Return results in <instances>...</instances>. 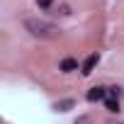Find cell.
Returning <instances> with one entry per match:
<instances>
[{
  "instance_id": "6",
  "label": "cell",
  "mask_w": 124,
  "mask_h": 124,
  "mask_svg": "<svg viewBox=\"0 0 124 124\" xmlns=\"http://www.w3.org/2000/svg\"><path fill=\"white\" fill-rule=\"evenodd\" d=\"M37 3H39V8H49V5L54 3V0H37Z\"/></svg>"
},
{
  "instance_id": "4",
  "label": "cell",
  "mask_w": 124,
  "mask_h": 124,
  "mask_svg": "<svg viewBox=\"0 0 124 124\" xmlns=\"http://www.w3.org/2000/svg\"><path fill=\"white\" fill-rule=\"evenodd\" d=\"M76 68H78V63H76L73 58H63V61H61V71L68 73V71H76Z\"/></svg>"
},
{
  "instance_id": "3",
  "label": "cell",
  "mask_w": 124,
  "mask_h": 124,
  "mask_svg": "<svg viewBox=\"0 0 124 124\" xmlns=\"http://www.w3.org/2000/svg\"><path fill=\"white\" fill-rule=\"evenodd\" d=\"M105 95H107V93H105V88H93V90L88 93V100H90V102H95V100H102Z\"/></svg>"
},
{
  "instance_id": "1",
  "label": "cell",
  "mask_w": 124,
  "mask_h": 124,
  "mask_svg": "<svg viewBox=\"0 0 124 124\" xmlns=\"http://www.w3.org/2000/svg\"><path fill=\"white\" fill-rule=\"evenodd\" d=\"M24 27H27L34 37H39V39H54V37H58V29H56L54 24L44 22V20H27Z\"/></svg>"
},
{
  "instance_id": "2",
  "label": "cell",
  "mask_w": 124,
  "mask_h": 124,
  "mask_svg": "<svg viewBox=\"0 0 124 124\" xmlns=\"http://www.w3.org/2000/svg\"><path fill=\"white\" fill-rule=\"evenodd\" d=\"M95 63H97V56L93 54V56H88V61L83 63V76H90L93 73V68H95Z\"/></svg>"
},
{
  "instance_id": "7",
  "label": "cell",
  "mask_w": 124,
  "mask_h": 124,
  "mask_svg": "<svg viewBox=\"0 0 124 124\" xmlns=\"http://www.w3.org/2000/svg\"><path fill=\"white\" fill-rule=\"evenodd\" d=\"M76 124H93V122H90V119H88V117H80V119H78V122H76Z\"/></svg>"
},
{
  "instance_id": "5",
  "label": "cell",
  "mask_w": 124,
  "mask_h": 124,
  "mask_svg": "<svg viewBox=\"0 0 124 124\" xmlns=\"http://www.w3.org/2000/svg\"><path fill=\"white\" fill-rule=\"evenodd\" d=\"M105 107H107L109 112H119V102H117L114 97H107V102H105Z\"/></svg>"
}]
</instances>
